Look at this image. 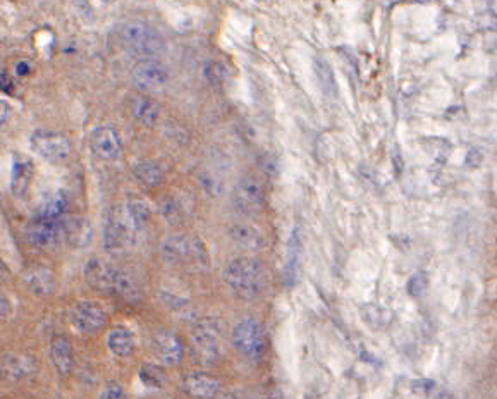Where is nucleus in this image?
Here are the masks:
<instances>
[{
  "label": "nucleus",
  "instance_id": "f257e3e1",
  "mask_svg": "<svg viewBox=\"0 0 497 399\" xmlns=\"http://www.w3.org/2000/svg\"><path fill=\"white\" fill-rule=\"evenodd\" d=\"M224 280L229 289L239 298L252 300L262 294L267 286V274L262 262L255 258H236L226 267Z\"/></svg>",
  "mask_w": 497,
  "mask_h": 399
},
{
  "label": "nucleus",
  "instance_id": "f03ea898",
  "mask_svg": "<svg viewBox=\"0 0 497 399\" xmlns=\"http://www.w3.org/2000/svg\"><path fill=\"white\" fill-rule=\"evenodd\" d=\"M121 45L138 60L157 59L165 49L160 33L143 21H126L119 28Z\"/></svg>",
  "mask_w": 497,
  "mask_h": 399
},
{
  "label": "nucleus",
  "instance_id": "7ed1b4c3",
  "mask_svg": "<svg viewBox=\"0 0 497 399\" xmlns=\"http://www.w3.org/2000/svg\"><path fill=\"white\" fill-rule=\"evenodd\" d=\"M193 350L202 363L212 365L222 354V327L215 319L196 322L191 332Z\"/></svg>",
  "mask_w": 497,
  "mask_h": 399
},
{
  "label": "nucleus",
  "instance_id": "20e7f679",
  "mask_svg": "<svg viewBox=\"0 0 497 399\" xmlns=\"http://www.w3.org/2000/svg\"><path fill=\"white\" fill-rule=\"evenodd\" d=\"M162 256L169 263H181V262H198L202 265H207V250L204 243L196 238H186V236L175 234L165 239L162 243Z\"/></svg>",
  "mask_w": 497,
  "mask_h": 399
},
{
  "label": "nucleus",
  "instance_id": "39448f33",
  "mask_svg": "<svg viewBox=\"0 0 497 399\" xmlns=\"http://www.w3.org/2000/svg\"><path fill=\"white\" fill-rule=\"evenodd\" d=\"M232 204L241 215H255L265 205V186L255 176L239 179L232 191Z\"/></svg>",
  "mask_w": 497,
  "mask_h": 399
},
{
  "label": "nucleus",
  "instance_id": "423d86ee",
  "mask_svg": "<svg viewBox=\"0 0 497 399\" xmlns=\"http://www.w3.org/2000/svg\"><path fill=\"white\" fill-rule=\"evenodd\" d=\"M131 241V224L126 210L112 207L104 219V246L107 252H123Z\"/></svg>",
  "mask_w": 497,
  "mask_h": 399
},
{
  "label": "nucleus",
  "instance_id": "0eeeda50",
  "mask_svg": "<svg viewBox=\"0 0 497 399\" xmlns=\"http://www.w3.org/2000/svg\"><path fill=\"white\" fill-rule=\"evenodd\" d=\"M232 346L246 358H258L265 348L263 329L255 319H243L232 330Z\"/></svg>",
  "mask_w": 497,
  "mask_h": 399
},
{
  "label": "nucleus",
  "instance_id": "6e6552de",
  "mask_svg": "<svg viewBox=\"0 0 497 399\" xmlns=\"http://www.w3.org/2000/svg\"><path fill=\"white\" fill-rule=\"evenodd\" d=\"M107 319L109 317L104 306L97 302H90V300L77 302L69 312V320L73 327L77 332L83 334L100 332L107 326Z\"/></svg>",
  "mask_w": 497,
  "mask_h": 399
},
{
  "label": "nucleus",
  "instance_id": "1a4fd4ad",
  "mask_svg": "<svg viewBox=\"0 0 497 399\" xmlns=\"http://www.w3.org/2000/svg\"><path fill=\"white\" fill-rule=\"evenodd\" d=\"M28 241L35 248L43 250V252H52V250L60 248L66 243V231H64V222L57 221H42L36 219L26 231Z\"/></svg>",
  "mask_w": 497,
  "mask_h": 399
},
{
  "label": "nucleus",
  "instance_id": "9d476101",
  "mask_svg": "<svg viewBox=\"0 0 497 399\" xmlns=\"http://www.w3.org/2000/svg\"><path fill=\"white\" fill-rule=\"evenodd\" d=\"M32 147L40 157L52 164L64 162L73 150L69 138L60 133H52V131H36L32 136Z\"/></svg>",
  "mask_w": 497,
  "mask_h": 399
},
{
  "label": "nucleus",
  "instance_id": "9b49d317",
  "mask_svg": "<svg viewBox=\"0 0 497 399\" xmlns=\"http://www.w3.org/2000/svg\"><path fill=\"white\" fill-rule=\"evenodd\" d=\"M169 69L165 64L157 59H145L138 60L131 71L134 84L143 91H155L165 86L169 81Z\"/></svg>",
  "mask_w": 497,
  "mask_h": 399
},
{
  "label": "nucleus",
  "instance_id": "f8f14e48",
  "mask_svg": "<svg viewBox=\"0 0 497 399\" xmlns=\"http://www.w3.org/2000/svg\"><path fill=\"white\" fill-rule=\"evenodd\" d=\"M90 145L93 154L102 160H116L123 154L119 133L110 126H100L93 130L90 138Z\"/></svg>",
  "mask_w": 497,
  "mask_h": 399
},
{
  "label": "nucleus",
  "instance_id": "ddd939ff",
  "mask_svg": "<svg viewBox=\"0 0 497 399\" xmlns=\"http://www.w3.org/2000/svg\"><path fill=\"white\" fill-rule=\"evenodd\" d=\"M151 350H154L155 356L167 367L179 365L184 356V346H182L181 339L169 330H158L154 334Z\"/></svg>",
  "mask_w": 497,
  "mask_h": 399
},
{
  "label": "nucleus",
  "instance_id": "4468645a",
  "mask_svg": "<svg viewBox=\"0 0 497 399\" xmlns=\"http://www.w3.org/2000/svg\"><path fill=\"white\" fill-rule=\"evenodd\" d=\"M117 269L110 263L104 262L100 258H91L84 267V279L93 289H98L100 293L112 294L114 282H116Z\"/></svg>",
  "mask_w": 497,
  "mask_h": 399
},
{
  "label": "nucleus",
  "instance_id": "2eb2a0df",
  "mask_svg": "<svg viewBox=\"0 0 497 399\" xmlns=\"http://www.w3.org/2000/svg\"><path fill=\"white\" fill-rule=\"evenodd\" d=\"M221 382L205 372H191L182 380V389L193 399H214L221 392Z\"/></svg>",
  "mask_w": 497,
  "mask_h": 399
},
{
  "label": "nucleus",
  "instance_id": "dca6fc26",
  "mask_svg": "<svg viewBox=\"0 0 497 399\" xmlns=\"http://www.w3.org/2000/svg\"><path fill=\"white\" fill-rule=\"evenodd\" d=\"M33 176H35V165L32 158L26 155L16 154L12 158L11 169V191L18 198H25L32 188Z\"/></svg>",
  "mask_w": 497,
  "mask_h": 399
},
{
  "label": "nucleus",
  "instance_id": "f3484780",
  "mask_svg": "<svg viewBox=\"0 0 497 399\" xmlns=\"http://www.w3.org/2000/svg\"><path fill=\"white\" fill-rule=\"evenodd\" d=\"M50 360L57 374L66 377L74 368V350L66 336H53L50 341Z\"/></svg>",
  "mask_w": 497,
  "mask_h": 399
},
{
  "label": "nucleus",
  "instance_id": "a211bd4d",
  "mask_svg": "<svg viewBox=\"0 0 497 399\" xmlns=\"http://www.w3.org/2000/svg\"><path fill=\"white\" fill-rule=\"evenodd\" d=\"M67 205H69V198H67V193L64 189H56V191L47 193L38 204V207H36V219L57 221L66 212Z\"/></svg>",
  "mask_w": 497,
  "mask_h": 399
},
{
  "label": "nucleus",
  "instance_id": "6ab92c4d",
  "mask_svg": "<svg viewBox=\"0 0 497 399\" xmlns=\"http://www.w3.org/2000/svg\"><path fill=\"white\" fill-rule=\"evenodd\" d=\"M229 236L241 248L256 252L265 246V236L258 228L252 224H234L229 228Z\"/></svg>",
  "mask_w": 497,
  "mask_h": 399
},
{
  "label": "nucleus",
  "instance_id": "aec40b11",
  "mask_svg": "<svg viewBox=\"0 0 497 399\" xmlns=\"http://www.w3.org/2000/svg\"><path fill=\"white\" fill-rule=\"evenodd\" d=\"M107 348H109L110 353L117 358H126L130 354H133L134 346V336L128 327H114L112 330H109L107 334Z\"/></svg>",
  "mask_w": 497,
  "mask_h": 399
},
{
  "label": "nucleus",
  "instance_id": "412c9836",
  "mask_svg": "<svg viewBox=\"0 0 497 399\" xmlns=\"http://www.w3.org/2000/svg\"><path fill=\"white\" fill-rule=\"evenodd\" d=\"M130 110L134 119L143 126H155L160 117V107L148 97H134L130 104Z\"/></svg>",
  "mask_w": 497,
  "mask_h": 399
},
{
  "label": "nucleus",
  "instance_id": "4be33fe9",
  "mask_svg": "<svg viewBox=\"0 0 497 399\" xmlns=\"http://www.w3.org/2000/svg\"><path fill=\"white\" fill-rule=\"evenodd\" d=\"M33 372H35V363L32 358L8 354L0 360V375L8 378H25Z\"/></svg>",
  "mask_w": 497,
  "mask_h": 399
},
{
  "label": "nucleus",
  "instance_id": "5701e85b",
  "mask_svg": "<svg viewBox=\"0 0 497 399\" xmlns=\"http://www.w3.org/2000/svg\"><path fill=\"white\" fill-rule=\"evenodd\" d=\"M313 69H315L317 80H319V84L324 93L327 97L336 98L337 93H339V88H337L336 74H334V69L330 67V64L324 57L319 56L313 59Z\"/></svg>",
  "mask_w": 497,
  "mask_h": 399
},
{
  "label": "nucleus",
  "instance_id": "b1692460",
  "mask_svg": "<svg viewBox=\"0 0 497 399\" xmlns=\"http://www.w3.org/2000/svg\"><path fill=\"white\" fill-rule=\"evenodd\" d=\"M126 215H128V221H130L131 228H133L134 231H141V229H143L145 226L150 222L151 212L145 200L136 198V196H131L126 204Z\"/></svg>",
  "mask_w": 497,
  "mask_h": 399
},
{
  "label": "nucleus",
  "instance_id": "393cba45",
  "mask_svg": "<svg viewBox=\"0 0 497 399\" xmlns=\"http://www.w3.org/2000/svg\"><path fill=\"white\" fill-rule=\"evenodd\" d=\"M26 284H28L29 289L35 294H50L56 287V280H53V274L50 270L42 269V267H36V269H32L25 276Z\"/></svg>",
  "mask_w": 497,
  "mask_h": 399
},
{
  "label": "nucleus",
  "instance_id": "a878e982",
  "mask_svg": "<svg viewBox=\"0 0 497 399\" xmlns=\"http://www.w3.org/2000/svg\"><path fill=\"white\" fill-rule=\"evenodd\" d=\"M133 174L147 188H155L164 181V171L155 162H140L133 167Z\"/></svg>",
  "mask_w": 497,
  "mask_h": 399
},
{
  "label": "nucleus",
  "instance_id": "bb28decb",
  "mask_svg": "<svg viewBox=\"0 0 497 399\" xmlns=\"http://www.w3.org/2000/svg\"><path fill=\"white\" fill-rule=\"evenodd\" d=\"M64 231H66V243L73 246H84L90 241V226L83 219H69L64 222Z\"/></svg>",
  "mask_w": 497,
  "mask_h": 399
},
{
  "label": "nucleus",
  "instance_id": "cd10ccee",
  "mask_svg": "<svg viewBox=\"0 0 497 399\" xmlns=\"http://www.w3.org/2000/svg\"><path fill=\"white\" fill-rule=\"evenodd\" d=\"M300 248H302V241H300V236H298V231L294 229L293 234H291L289 243H287V260H286V282L294 284L296 282L298 276V262H300Z\"/></svg>",
  "mask_w": 497,
  "mask_h": 399
},
{
  "label": "nucleus",
  "instance_id": "c85d7f7f",
  "mask_svg": "<svg viewBox=\"0 0 497 399\" xmlns=\"http://www.w3.org/2000/svg\"><path fill=\"white\" fill-rule=\"evenodd\" d=\"M202 74H204L205 81L212 86L219 88L229 80V69L224 62L217 59H210L204 64V69H202Z\"/></svg>",
  "mask_w": 497,
  "mask_h": 399
},
{
  "label": "nucleus",
  "instance_id": "c756f323",
  "mask_svg": "<svg viewBox=\"0 0 497 399\" xmlns=\"http://www.w3.org/2000/svg\"><path fill=\"white\" fill-rule=\"evenodd\" d=\"M143 385L150 389H162L165 385V374L158 365L155 363H143L138 374Z\"/></svg>",
  "mask_w": 497,
  "mask_h": 399
},
{
  "label": "nucleus",
  "instance_id": "7c9ffc66",
  "mask_svg": "<svg viewBox=\"0 0 497 399\" xmlns=\"http://www.w3.org/2000/svg\"><path fill=\"white\" fill-rule=\"evenodd\" d=\"M158 208H160L162 217H164L169 224H178V222L181 221L182 208L174 196H165V198H162Z\"/></svg>",
  "mask_w": 497,
  "mask_h": 399
},
{
  "label": "nucleus",
  "instance_id": "2f4dec72",
  "mask_svg": "<svg viewBox=\"0 0 497 399\" xmlns=\"http://www.w3.org/2000/svg\"><path fill=\"white\" fill-rule=\"evenodd\" d=\"M198 181H200L202 189H204L205 193H208L210 196H219V195H222V191H224V182H222L221 179L214 174L204 172V174H200Z\"/></svg>",
  "mask_w": 497,
  "mask_h": 399
},
{
  "label": "nucleus",
  "instance_id": "473e14b6",
  "mask_svg": "<svg viewBox=\"0 0 497 399\" xmlns=\"http://www.w3.org/2000/svg\"><path fill=\"white\" fill-rule=\"evenodd\" d=\"M98 399H130V396L119 382L110 380L104 385L100 394H98Z\"/></svg>",
  "mask_w": 497,
  "mask_h": 399
},
{
  "label": "nucleus",
  "instance_id": "72a5a7b5",
  "mask_svg": "<svg viewBox=\"0 0 497 399\" xmlns=\"http://www.w3.org/2000/svg\"><path fill=\"white\" fill-rule=\"evenodd\" d=\"M427 286H428L427 276H425L424 272H418L408 280V293H410L411 296H420V294L427 289Z\"/></svg>",
  "mask_w": 497,
  "mask_h": 399
},
{
  "label": "nucleus",
  "instance_id": "f704fd0d",
  "mask_svg": "<svg viewBox=\"0 0 497 399\" xmlns=\"http://www.w3.org/2000/svg\"><path fill=\"white\" fill-rule=\"evenodd\" d=\"M365 310H368V313L363 312L365 320H367L368 324H372V326H375V322H378V326H382V324H384V313H385V310L378 309V306H374V305L367 306V309H365Z\"/></svg>",
  "mask_w": 497,
  "mask_h": 399
},
{
  "label": "nucleus",
  "instance_id": "c9c22d12",
  "mask_svg": "<svg viewBox=\"0 0 497 399\" xmlns=\"http://www.w3.org/2000/svg\"><path fill=\"white\" fill-rule=\"evenodd\" d=\"M482 160H483V155H482V152H480V150H478V148H475V147H473V148H470V150H468V154H466L465 164H466V165H468V167H470V169H476V167H478V165H480V164H482Z\"/></svg>",
  "mask_w": 497,
  "mask_h": 399
},
{
  "label": "nucleus",
  "instance_id": "e433bc0d",
  "mask_svg": "<svg viewBox=\"0 0 497 399\" xmlns=\"http://www.w3.org/2000/svg\"><path fill=\"white\" fill-rule=\"evenodd\" d=\"M260 164H262L263 171L265 172H269V174H272V176L277 174V169L279 167H277V160L272 157V155H265V157L260 160Z\"/></svg>",
  "mask_w": 497,
  "mask_h": 399
},
{
  "label": "nucleus",
  "instance_id": "4c0bfd02",
  "mask_svg": "<svg viewBox=\"0 0 497 399\" xmlns=\"http://www.w3.org/2000/svg\"><path fill=\"white\" fill-rule=\"evenodd\" d=\"M12 313V303L11 300H8L5 296L0 294V320L2 319H8L9 315Z\"/></svg>",
  "mask_w": 497,
  "mask_h": 399
},
{
  "label": "nucleus",
  "instance_id": "58836bf2",
  "mask_svg": "<svg viewBox=\"0 0 497 399\" xmlns=\"http://www.w3.org/2000/svg\"><path fill=\"white\" fill-rule=\"evenodd\" d=\"M9 114H11L9 106L4 102V100H0V126H4L5 121H8V117H9Z\"/></svg>",
  "mask_w": 497,
  "mask_h": 399
},
{
  "label": "nucleus",
  "instance_id": "ea45409f",
  "mask_svg": "<svg viewBox=\"0 0 497 399\" xmlns=\"http://www.w3.org/2000/svg\"><path fill=\"white\" fill-rule=\"evenodd\" d=\"M435 399H454V396H452L451 392H448V391H442L441 394H437V398H435Z\"/></svg>",
  "mask_w": 497,
  "mask_h": 399
},
{
  "label": "nucleus",
  "instance_id": "a19ab883",
  "mask_svg": "<svg viewBox=\"0 0 497 399\" xmlns=\"http://www.w3.org/2000/svg\"><path fill=\"white\" fill-rule=\"evenodd\" d=\"M221 399H238V398H236V394H224Z\"/></svg>",
  "mask_w": 497,
  "mask_h": 399
},
{
  "label": "nucleus",
  "instance_id": "79ce46f5",
  "mask_svg": "<svg viewBox=\"0 0 497 399\" xmlns=\"http://www.w3.org/2000/svg\"><path fill=\"white\" fill-rule=\"evenodd\" d=\"M106 2H112V0H106Z\"/></svg>",
  "mask_w": 497,
  "mask_h": 399
},
{
  "label": "nucleus",
  "instance_id": "37998d69",
  "mask_svg": "<svg viewBox=\"0 0 497 399\" xmlns=\"http://www.w3.org/2000/svg\"><path fill=\"white\" fill-rule=\"evenodd\" d=\"M256 2H263V0H256Z\"/></svg>",
  "mask_w": 497,
  "mask_h": 399
}]
</instances>
